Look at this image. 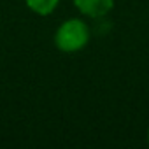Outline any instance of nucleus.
<instances>
[{
	"instance_id": "4",
	"label": "nucleus",
	"mask_w": 149,
	"mask_h": 149,
	"mask_svg": "<svg viewBox=\"0 0 149 149\" xmlns=\"http://www.w3.org/2000/svg\"><path fill=\"white\" fill-rule=\"evenodd\" d=\"M147 140H149V130H147Z\"/></svg>"
},
{
	"instance_id": "1",
	"label": "nucleus",
	"mask_w": 149,
	"mask_h": 149,
	"mask_svg": "<svg viewBox=\"0 0 149 149\" xmlns=\"http://www.w3.org/2000/svg\"><path fill=\"white\" fill-rule=\"evenodd\" d=\"M56 46L65 53H76L90 40V28L81 19H68L56 32Z\"/></svg>"
},
{
	"instance_id": "3",
	"label": "nucleus",
	"mask_w": 149,
	"mask_h": 149,
	"mask_svg": "<svg viewBox=\"0 0 149 149\" xmlns=\"http://www.w3.org/2000/svg\"><path fill=\"white\" fill-rule=\"evenodd\" d=\"M58 2L60 0H26V6H28V9H32L37 14L47 16L56 9Z\"/></svg>"
},
{
	"instance_id": "2",
	"label": "nucleus",
	"mask_w": 149,
	"mask_h": 149,
	"mask_svg": "<svg viewBox=\"0 0 149 149\" xmlns=\"http://www.w3.org/2000/svg\"><path fill=\"white\" fill-rule=\"evenodd\" d=\"M74 4L77 6V9L83 14L91 18H100L112 9L114 0H74Z\"/></svg>"
}]
</instances>
